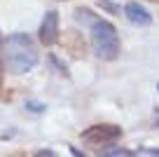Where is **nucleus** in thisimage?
I'll use <instances>...</instances> for the list:
<instances>
[{"label": "nucleus", "instance_id": "obj_10", "mask_svg": "<svg viewBox=\"0 0 159 157\" xmlns=\"http://www.w3.org/2000/svg\"><path fill=\"white\" fill-rule=\"evenodd\" d=\"M35 157H59V155L52 152V150H38V152H35Z\"/></svg>", "mask_w": 159, "mask_h": 157}, {"label": "nucleus", "instance_id": "obj_8", "mask_svg": "<svg viewBox=\"0 0 159 157\" xmlns=\"http://www.w3.org/2000/svg\"><path fill=\"white\" fill-rule=\"evenodd\" d=\"M101 157H131V152H126V150H110V152H103Z\"/></svg>", "mask_w": 159, "mask_h": 157}, {"label": "nucleus", "instance_id": "obj_14", "mask_svg": "<svg viewBox=\"0 0 159 157\" xmlns=\"http://www.w3.org/2000/svg\"><path fill=\"white\" fill-rule=\"evenodd\" d=\"M157 89H159V84H157Z\"/></svg>", "mask_w": 159, "mask_h": 157}, {"label": "nucleus", "instance_id": "obj_5", "mask_svg": "<svg viewBox=\"0 0 159 157\" xmlns=\"http://www.w3.org/2000/svg\"><path fill=\"white\" fill-rule=\"evenodd\" d=\"M124 14H126V19H129L131 24H136V26H150L152 24V14H150L143 5H138V2H129V5L124 7Z\"/></svg>", "mask_w": 159, "mask_h": 157}, {"label": "nucleus", "instance_id": "obj_12", "mask_svg": "<svg viewBox=\"0 0 159 157\" xmlns=\"http://www.w3.org/2000/svg\"><path fill=\"white\" fill-rule=\"evenodd\" d=\"M150 155H154V157H159V150H148Z\"/></svg>", "mask_w": 159, "mask_h": 157}, {"label": "nucleus", "instance_id": "obj_1", "mask_svg": "<svg viewBox=\"0 0 159 157\" xmlns=\"http://www.w3.org/2000/svg\"><path fill=\"white\" fill-rule=\"evenodd\" d=\"M5 66L12 75H21V73H28L38 66V49H35L30 35L26 33H14L5 40Z\"/></svg>", "mask_w": 159, "mask_h": 157}, {"label": "nucleus", "instance_id": "obj_11", "mask_svg": "<svg viewBox=\"0 0 159 157\" xmlns=\"http://www.w3.org/2000/svg\"><path fill=\"white\" fill-rule=\"evenodd\" d=\"M70 152H73V157H87V155H82V152L77 150V148H70Z\"/></svg>", "mask_w": 159, "mask_h": 157}, {"label": "nucleus", "instance_id": "obj_4", "mask_svg": "<svg viewBox=\"0 0 159 157\" xmlns=\"http://www.w3.org/2000/svg\"><path fill=\"white\" fill-rule=\"evenodd\" d=\"M59 38V12L56 10H49L40 24V42L45 47H52Z\"/></svg>", "mask_w": 159, "mask_h": 157}, {"label": "nucleus", "instance_id": "obj_9", "mask_svg": "<svg viewBox=\"0 0 159 157\" xmlns=\"http://www.w3.org/2000/svg\"><path fill=\"white\" fill-rule=\"evenodd\" d=\"M49 61H52V64H54V66H56V70H59V73H61V75H68V68H66V66H63V64H59V59H56V56H54V54H52V56H49Z\"/></svg>", "mask_w": 159, "mask_h": 157}, {"label": "nucleus", "instance_id": "obj_3", "mask_svg": "<svg viewBox=\"0 0 159 157\" xmlns=\"http://www.w3.org/2000/svg\"><path fill=\"white\" fill-rule=\"evenodd\" d=\"M119 136H122V129L117 124H91L89 129L82 131V141L89 145H105L117 141Z\"/></svg>", "mask_w": 159, "mask_h": 157}, {"label": "nucleus", "instance_id": "obj_13", "mask_svg": "<svg viewBox=\"0 0 159 157\" xmlns=\"http://www.w3.org/2000/svg\"><path fill=\"white\" fill-rule=\"evenodd\" d=\"M0 82H2V68H0Z\"/></svg>", "mask_w": 159, "mask_h": 157}, {"label": "nucleus", "instance_id": "obj_6", "mask_svg": "<svg viewBox=\"0 0 159 157\" xmlns=\"http://www.w3.org/2000/svg\"><path fill=\"white\" fill-rule=\"evenodd\" d=\"M45 103H40V101H26V110H30V113H45Z\"/></svg>", "mask_w": 159, "mask_h": 157}, {"label": "nucleus", "instance_id": "obj_15", "mask_svg": "<svg viewBox=\"0 0 159 157\" xmlns=\"http://www.w3.org/2000/svg\"><path fill=\"white\" fill-rule=\"evenodd\" d=\"M157 124H159V122H157Z\"/></svg>", "mask_w": 159, "mask_h": 157}, {"label": "nucleus", "instance_id": "obj_7", "mask_svg": "<svg viewBox=\"0 0 159 157\" xmlns=\"http://www.w3.org/2000/svg\"><path fill=\"white\" fill-rule=\"evenodd\" d=\"M98 5L103 7V10H108L110 14H119V7H117V5H112V2H108V0H98Z\"/></svg>", "mask_w": 159, "mask_h": 157}, {"label": "nucleus", "instance_id": "obj_2", "mask_svg": "<svg viewBox=\"0 0 159 157\" xmlns=\"http://www.w3.org/2000/svg\"><path fill=\"white\" fill-rule=\"evenodd\" d=\"M91 28V42H94V54L103 61H112L119 54V38L117 28L105 19H96Z\"/></svg>", "mask_w": 159, "mask_h": 157}]
</instances>
